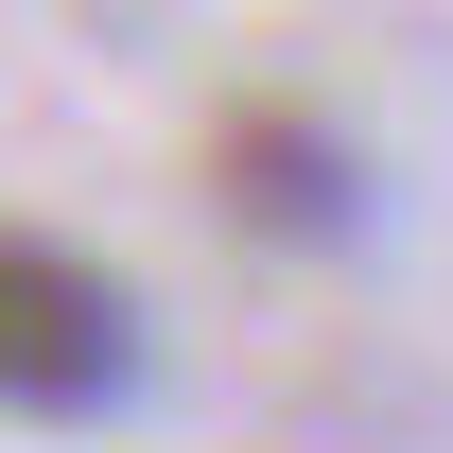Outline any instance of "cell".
<instances>
[{
    "label": "cell",
    "instance_id": "obj_2",
    "mask_svg": "<svg viewBox=\"0 0 453 453\" xmlns=\"http://www.w3.org/2000/svg\"><path fill=\"white\" fill-rule=\"evenodd\" d=\"M210 174H226V210L244 226H280V244H332L366 192H349V140L314 105H226L210 122Z\"/></svg>",
    "mask_w": 453,
    "mask_h": 453
},
{
    "label": "cell",
    "instance_id": "obj_1",
    "mask_svg": "<svg viewBox=\"0 0 453 453\" xmlns=\"http://www.w3.org/2000/svg\"><path fill=\"white\" fill-rule=\"evenodd\" d=\"M122 366H140V314L88 244L0 210V418H105Z\"/></svg>",
    "mask_w": 453,
    "mask_h": 453
}]
</instances>
